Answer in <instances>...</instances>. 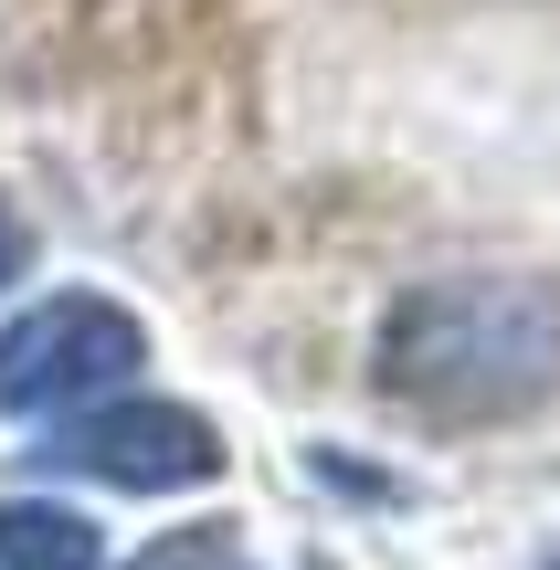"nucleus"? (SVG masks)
Segmentation results:
<instances>
[{"label":"nucleus","instance_id":"1","mask_svg":"<svg viewBox=\"0 0 560 570\" xmlns=\"http://www.w3.org/2000/svg\"><path fill=\"white\" fill-rule=\"evenodd\" d=\"M381 391L423 423H519L560 391V296L529 275H444L381 317Z\"/></svg>","mask_w":560,"mask_h":570},{"label":"nucleus","instance_id":"2","mask_svg":"<svg viewBox=\"0 0 560 570\" xmlns=\"http://www.w3.org/2000/svg\"><path fill=\"white\" fill-rule=\"evenodd\" d=\"M138 370H148V327L117 296H42L0 327V412H21V423L96 412Z\"/></svg>","mask_w":560,"mask_h":570},{"label":"nucleus","instance_id":"3","mask_svg":"<svg viewBox=\"0 0 560 570\" xmlns=\"http://www.w3.org/2000/svg\"><path fill=\"white\" fill-rule=\"evenodd\" d=\"M42 465L127 487V497H180V487H212L223 475V433L190 402H96L42 444Z\"/></svg>","mask_w":560,"mask_h":570},{"label":"nucleus","instance_id":"4","mask_svg":"<svg viewBox=\"0 0 560 570\" xmlns=\"http://www.w3.org/2000/svg\"><path fill=\"white\" fill-rule=\"evenodd\" d=\"M0 570H106V539L85 508L21 497V508H0Z\"/></svg>","mask_w":560,"mask_h":570},{"label":"nucleus","instance_id":"5","mask_svg":"<svg viewBox=\"0 0 560 570\" xmlns=\"http://www.w3.org/2000/svg\"><path fill=\"white\" fill-rule=\"evenodd\" d=\"M138 570H254V560H244V539H233V529H180V539H159Z\"/></svg>","mask_w":560,"mask_h":570},{"label":"nucleus","instance_id":"6","mask_svg":"<svg viewBox=\"0 0 560 570\" xmlns=\"http://www.w3.org/2000/svg\"><path fill=\"white\" fill-rule=\"evenodd\" d=\"M21 265H32V233H21V212L0 202V296H11V285H21Z\"/></svg>","mask_w":560,"mask_h":570},{"label":"nucleus","instance_id":"7","mask_svg":"<svg viewBox=\"0 0 560 570\" xmlns=\"http://www.w3.org/2000/svg\"><path fill=\"white\" fill-rule=\"evenodd\" d=\"M550 570H560V560H550Z\"/></svg>","mask_w":560,"mask_h":570}]
</instances>
